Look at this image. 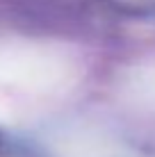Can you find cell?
I'll return each mask as SVG.
<instances>
[{"label": "cell", "mask_w": 155, "mask_h": 157, "mask_svg": "<svg viewBox=\"0 0 155 157\" xmlns=\"http://www.w3.org/2000/svg\"><path fill=\"white\" fill-rule=\"evenodd\" d=\"M2 68L7 75L18 80L21 84L32 86H48L57 82V57L41 55V52H23L14 55L9 59H2Z\"/></svg>", "instance_id": "cell-1"}]
</instances>
